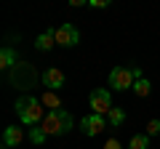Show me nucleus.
<instances>
[{
	"label": "nucleus",
	"mask_w": 160,
	"mask_h": 149,
	"mask_svg": "<svg viewBox=\"0 0 160 149\" xmlns=\"http://www.w3.org/2000/svg\"><path fill=\"white\" fill-rule=\"evenodd\" d=\"M16 115H19V120L24 123V125H40V123L46 120V107L40 104V99H35V96H22V99H16Z\"/></svg>",
	"instance_id": "1"
},
{
	"label": "nucleus",
	"mask_w": 160,
	"mask_h": 149,
	"mask_svg": "<svg viewBox=\"0 0 160 149\" xmlns=\"http://www.w3.org/2000/svg\"><path fill=\"white\" fill-rule=\"evenodd\" d=\"M8 83L19 91H32L38 85V69L29 61H16L11 69H8Z\"/></svg>",
	"instance_id": "2"
},
{
	"label": "nucleus",
	"mask_w": 160,
	"mask_h": 149,
	"mask_svg": "<svg viewBox=\"0 0 160 149\" xmlns=\"http://www.w3.org/2000/svg\"><path fill=\"white\" fill-rule=\"evenodd\" d=\"M40 128H43L46 136H64V133H69V128H72V115H69L67 109L48 112L46 120L40 123Z\"/></svg>",
	"instance_id": "3"
},
{
	"label": "nucleus",
	"mask_w": 160,
	"mask_h": 149,
	"mask_svg": "<svg viewBox=\"0 0 160 149\" xmlns=\"http://www.w3.org/2000/svg\"><path fill=\"white\" fill-rule=\"evenodd\" d=\"M88 104H91L93 115H109V109H112V93L107 91V88H96V91H91V96H88Z\"/></svg>",
	"instance_id": "4"
},
{
	"label": "nucleus",
	"mask_w": 160,
	"mask_h": 149,
	"mask_svg": "<svg viewBox=\"0 0 160 149\" xmlns=\"http://www.w3.org/2000/svg\"><path fill=\"white\" fill-rule=\"evenodd\" d=\"M133 83H136V77H133L131 67H115L109 72V85L115 91H128V88H133Z\"/></svg>",
	"instance_id": "5"
},
{
	"label": "nucleus",
	"mask_w": 160,
	"mask_h": 149,
	"mask_svg": "<svg viewBox=\"0 0 160 149\" xmlns=\"http://www.w3.org/2000/svg\"><path fill=\"white\" fill-rule=\"evenodd\" d=\"M53 35H56V46H62V48H72L80 43V32L75 24H59L53 29Z\"/></svg>",
	"instance_id": "6"
},
{
	"label": "nucleus",
	"mask_w": 160,
	"mask_h": 149,
	"mask_svg": "<svg viewBox=\"0 0 160 149\" xmlns=\"http://www.w3.org/2000/svg\"><path fill=\"white\" fill-rule=\"evenodd\" d=\"M80 128H83V133L86 136H99L102 131H107V117L104 115H88V117H83L80 120Z\"/></svg>",
	"instance_id": "7"
},
{
	"label": "nucleus",
	"mask_w": 160,
	"mask_h": 149,
	"mask_svg": "<svg viewBox=\"0 0 160 149\" xmlns=\"http://www.w3.org/2000/svg\"><path fill=\"white\" fill-rule=\"evenodd\" d=\"M40 80H43L46 91H62V88H64V83H67V77H64V72H62V69L48 67L46 72L40 74Z\"/></svg>",
	"instance_id": "8"
},
{
	"label": "nucleus",
	"mask_w": 160,
	"mask_h": 149,
	"mask_svg": "<svg viewBox=\"0 0 160 149\" xmlns=\"http://www.w3.org/2000/svg\"><path fill=\"white\" fill-rule=\"evenodd\" d=\"M22 141H24V133H22V128H16V125H8L6 131H3V144H6L8 149L19 147Z\"/></svg>",
	"instance_id": "9"
},
{
	"label": "nucleus",
	"mask_w": 160,
	"mask_h": 149,
	"mask_svg": "<svg viewBox=\"0 0 160 149\" xmlns=\"http://www.w3.org/2000/svg\"><path fill=\"white\" fill-rule=\"evenodd\" d=\"M53 46H56V35H53V29L40 32V35H38V40H35V48H38V51H43V53H48Z\"/></svg>",
	"instance_id": "10"
},
{
	"label": "nucleus",
	"mask_w": 160,
	"mask_h": 149,
	"mask_svg": "<svg viewBox=\"0 0 160 149\" xmlns=\"http://www.w3.org/2000/svg\"><path fill=\"white\" fill-rule=\"evenodd\" d=\"M40 104H43L48 112H56V109H62V101H59L56 91H43V96H40Z\"/></svg>",
	"instance_id": "11"
},
{
	"label": "nucleus",
	"mask_w": 160,
	"mask_h": 149,
	"mask_svg": "<svg viewBox=\"0 0 160 149\" xmlns=\"http://www.w3.org/2000/svg\"><path fill=\"white\" fill-rule=\"evenodd\" d=\"M126 123V109L123 107H112L109 109V115H107V125L109 128H120Z\"/></svg>",
	"instance_id": "12"
},
{
	"label": "nucleus",
	"mask_w": 160,
	"mask_h": 149,
	"mask_svg": "<svg viewBox=\"0 0 160 149\" xmlns=\"http://www.w3.org/2000/svg\"><path fill=\"white\" fill-rule=\"evenodd\" d=\"M13 64H16V51H13L11 46H3V51H0V67L11 69Z\"/></svg>",
	"instance_id": "13"
},
{
	"label": "nucleus",
	"mask_w": 160,
	"mask_h": 149,
	"mask_svg": "<svg viewBox=\"0 0 160 149\" xmlns=\"http://www.w3.org/2000/svg\"><path fill=\"white\" fill-rule=\"evenodd\" d=\"M133 93H136L139 99H144V96H149V91H152V83L147 80V77H142V80H136L133 83V88H131Z\"/></svg>",
	"instance_id": "14"
},
{
	"label": "nucleus",
	"mask_w": 160,
	"mask_h": 149,
	"mask_svg": "<svg viewBox=\"0 0 160 149\" xmlns=\"http://www.w3.org/2000/svg\"><path fill=\"white\" fill-rule=\"evenodd\" d=\"M128 149H149V136H147V133H136V136H131Z\"/></svg>",
	"instance_id": "15"
},
{
	"label": "nucleus",
	"mask_w": 160,
	"mask_h": 149,
	"mask_svg": "<svg viewBox=\"0 0 160 149\" xmlns=\"http://www.w3.org/2000/svg\"><path fill=\"white\" fill-rule=\"evenodd\" d=\"M46 138H48V136L43 133V128H40V125H38V128H29V141H32V144H38V147H40Z\"/></svg>",
	"instance_id": "16"
},
{
	"label": "nucleus",
	"mask_w": 160,
	"mask_h": 149,
	"mask_svg": "<svg viewBox=\"0 0 160 149\" xmlns=\"http://www.w3.org/2000/svg\"><path fill=\"white\" fill-rule=\"evenodd\" d=\"M147 136H160V120L158 117L147 123Z\"/></svg>",
	"instance_id": "17"
},
{
	"label": "nucleus",
	"mask_w": 160,
	"mask_h": 149,
	"mask_svg": "<svg viewBox=\"0 0 160 149\" xmlns=\"http://www.w3.org/2000/svg\"><path fill=\"white\" fill-rule=\"evenodd\" d=\"M104 149H123V144H120L118 138H107V144H104Z\"/></svg>",
	"instance_id": "18"
},
{
	"label": "nucleus",
	"mask_w": 160,
	"mask_h": 149,
	"mask_svg": "<svg viewBox=\"0 0 160 149\" xmlns=\"http://www.w3.org/2000/svg\"><path fill=\"white\" fill-rule=\"evenodd\" d=\"M91 6H93V8H107L109 0H91Z\"/></svg>",
	"instance_id": "19"
}]
</instances>
